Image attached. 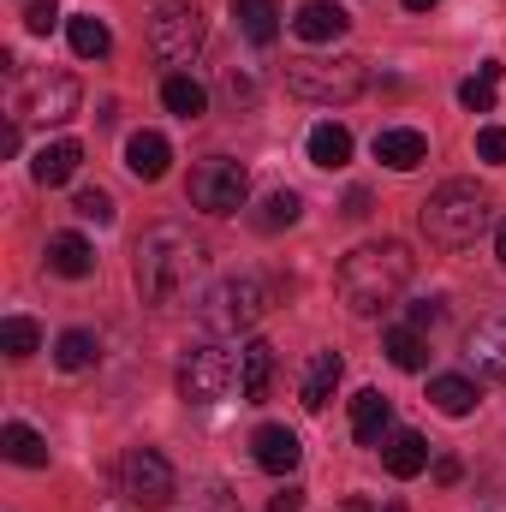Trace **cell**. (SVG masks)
Here are the masks:
<instances>
[{"mask_svg": "<svg viewBox=\"0 0 506 512\" xmlns=\"http://www.w3.org/2000/svg\"><path fill=\"white\" fill-rule=\"evenodd\" d=\"M429 6H435V0H405V12H429Z\"/></svg>", "mask_w": 506, "mask_h": 512, "instance_id": "7bdbcfd3", "label": "cell"}, {"mask_svg": "<svg viewBox=\"0 0 506 512\" xmlns=\"http://www.w3.org/2000/svg\"><path fill=\"white\" fill-rule=\"evenodd\" d=\"M381 352H387V364L393 370H423L429 364V340H423V328H387V340H381Z\"/></svg>", "mask_w": 506, "mask_h": 512, "instance_id": "484cf974", "label": "cell"}, {"mask_svg": "<svg viewBox=\"0 0 506 512\" xmlns=\"http://www.w3.org/2000/svg\"><path fill=\"white\" fill-rule=\"evenodd\" d=\"M298 215H304V197H298V191H268L262 209H256V227H262V233H280V227H292Z\"/></svg>", "mask_w": 506, "mask_h": 512, "instance_id": "f546056e", "label": "cell"}, {"mask_svg": "<svg viewBox=\"0 0 506 512\" xmlns=\"http://www.w3.org/2000/svg\"><path fill=\"white\" fill-rule=\"evenodd\" d=\"M66 36H72V54H78V60H102V54L114 48L108 24H102L96 12H78V18H66Z\"/></svg>", "mask_w": 506, "mask_h": 512, "instance_id": "83f0119b", "label": "cell"}, {"mask_svg": "<svg viewBox=\"0 0 506 512\" xmlns=\"http://www.w3.org/2000/svg\"><path fill=\"white\" fill-rule=\"evenodd\" d=\"M411 268H417V256L405 251L399 239L358 245V251L340 262V298H346V310H358V316L387 310V304L411 286Z\"/></svg>", "mask_w": 506, "mask_h": 512, "instance_id": "7a4b0ae2", "label": "cell"}, {"mask_svg": "<svg viewBox=\"0 0 506 512\" xmlns=\"http://www.w3.org/2000/svg\"><path fill=\"white\" fill-rule=\"evenodd\" d=\"M340 352H316L310 358V370H304V411H328V399H334V387H340Z\"/></svg>", "mask_w": 506, "mask_h": 512, "instance_id": "ffe728a7", "label": "cell"}, {"mask_svg": "<svg viewBox=\"0 0 506 512\" xmlns=\"http://www.w3.org/2000/svg\"><path fill=\"white\" fill-rule=\"evenodd\" d=\"M72 209H78V215H84V221H96V227H108V221H114V197H108V191H102V185H84V191H78V203H72Z\"/></svg>", "mask_w": 506, "mask_h": 512, "instance_id": "d6a6232c", "label": "cell"}, {"mask_svg": "<svg viewBox=\"0 0 506 512\" xmlns=\"http://www.w3.org/2000/svg\"><path fill=\"white\" fill-rule=\"evenodd\" d=\"M209 42V18L197 0H155L149 12V48L161 66H191Z\"/></svg>", "mask_w": 506, "mask_h": 512, "instance_id": "52a82bcc", "label": "cell"}, {"mask_svg": "<svg viewBox=\"0 0 506 512\" xmlns=\"http://www.w3.org/2000/svg\"><path fill=\"white\" fill-rule=\"evenodd\" d=\"M227 96H233V102H251V96H256V78L233 66V72H227Z\"/></svg>", "mask_w": 506, "mask_h": 512, "instance_id": "d590c367", "label": "cell"}, {"mask_svg": "<svg viewBox=\"0 0 506 512\" xmlns=\"http://www.w3.org/2000/svg\"><path fill=\"white\" fill-rule=\"evenodd\" d=\"M78 167H84V143L60 137V143H42V149H36L30 179H36L42 191H54V185H66V179H78Z\"/></svg>", "mask_w": 506, "mask_h": 512, "instance_id": "5bb4252c", "label": "cell"}, {"mask_svg": "<svg viewBox=\"0 0 506 512\" xmlns=\"http://www.w3.org/2000/svg\"><path fill=\"white\" fill-rule=\"evenodd\" d=\"M465 364H471L477 382H506V310L483 316L465 334Z\"/></svg>", "mask_w": 506, "mask_h": 512, "instance_id": "8fae6325", "label": "cell"}, {"mask_svg": "<svg viewBox=\"0 0 506 512\" xmlns=\"http://www.w3.org/2000/svg\"><path fill=\"white\" fill-rule=\"evenodd\" d=\"M239 387V352L227 346H191L179 364V399L185 405H215Z\"/></svg>", "mask_w": 506, "mask_h": 512, "instance_id": "9c48e42d", "label": "cell"}, {"mask_svg": "<svg viewBox=\"0 0 506 512\" xmlns=\"http://www.w3.org/2000/svg\"><path fill=\"white\" fill-rule=\"evenodd\" d=\"M167 161H173V143H167L161 131H131L126 137V167L143 185H155V179L167 173Z\"/></svg>", "mask_w": 506, "mask_h": 512, "instance_id": "ac0fdd59", "label": "cell"}, {"mask_svg": "<svg viewBox=\"0 0 506 512\" xmlns=\"http://www.w3.org/2000/svg\"><path fill=\"white\" fill-rule=\"evenodd\" d=\"M268 310H274V286L262 274H233V280L209 286L203 304H197V316H203L209 334H251Z\"/></svg>", "mask_w": 506, "mask_h": 512, "instance_id": "5b68a950", "label": "cell"}, {"mask_svg": "<svg viewBox=\"0 0 506 512\" xmlns=\"http://www.w3.org/2000/svg\"><path fill=\"white\" fill-rule=\"evenodd\" d=\"M268 382H274V346L268 340H251L239 352V399H268Z\"/></svg>", "mask_w": 506, "mask_h": 512, "instance_id": "d6986e66", "label": "cell"}, {"mask_svg": "<svg viewBox=\"0 0 506 512\" xmlns=\"http://www.w3.org/2000/svg\"><path fill=\"white\" fill-rule=\"evenodd\" d=\"M346 24H352V12L340 0H304L298 18H292V30L304 42H334V36H346Z\"/></svg>", "mask_w": 506, "mask_h": 512, "instance_id": "2e32d148", "label": "cell"}, {"mask_svg": "<svg viewBox=\"0 0 506 512\" xmlns=\"http://www.w3.org/2000/svg\"><path fill=\"white\" fill-rule=\"evenodd\" d=\"M370 512H405V507H393V501H387V507H370Z\"/></svg>", "mask_w": 506, "mask_h": 512, "instance_id": "ee69618b", "label": "cell"}, {"mask_svg": "<svg viewBox=\"0 0 506 512\" xmlns=\"http://www.w3.org/2000/svg\"><path fill=\"white\" fill-rule=\"evenodd\" d=\"M495 256H501V268H506V221L495 227Z\"/></svg>", "mask_w": 506, "mask_h": 512, "instance_id": "b9f144b4", "label": "cell"}, {"mask_svg": "<svg viewBox=\"0 0 506 512\" xmlns=\"http://www.w3.org/2000/svg\"><path fill=\"white\" fill-rule=\"evenodd\" d=\"M477 155L501 167V161H506V126H483V131H477Z\"/></svg>", "mask_w": 506, "mask_h": 512, "instance_id": "e575fe53", "label": "cell"}, {"mask_svg": "<svg viewBox=\"0 0 506 512\" xmlns=\"http://www.w3.org/2000/svg\"><path fill=\"white\" fill-rule=\"evenodd\" d=\"M352 435H358L364 447H381V441L393 435V405H387V393L364 387V393L352 399Z\"/></svg>", "mask_w": 506, "mask_h": 512, "instance_id": "e0dca14e", "label": "cell"}, {"mask_svg": "<svg viewBox=\"0 0 506 512\" xmlns=\"http://www.w3.org/2000/svg\"><path fill=\"white\" fill-rule=\"evenodd\" d=\"M435 483H459V459H435Z\"/></svg>", "mask_w": 506, "mask_h": 512, "instance_id": "60d3db41", "label": "cell"}, {"mask_svg": "<svg viewBox=\"0 0 506 512\" xmlns=\"http://www.w3.org/2000/svg\"><path fill=\"white\" fill-rule=\"evenodd\" d=\"M131 274L143 304L155 310H179V304H203V280H209V245L179 227V221H155L137 251H131Z\"/></svg>", "mask_w": 506, "mask_h": 512, "instance_id": "6da1fadb", "label": "cell"}, {"mask_svg": "<svg viewBox=\"0 0 506 512\" xmlns=\"http://www.w3.org/2000/svg\"><path fill=\"white\" fill-rule=\"evenodd\" d=\"M173 465L155 453V447H131L126 459H120V495L137 501V507H167L173 501Z\"/></svg>", "mask_w": 506, "mask_h": 512, "instance_id": "30bf717a", "label": "cell"}, {"mask_svg": "<svg viewBox=\"0 0 506 512\" xmlns=\"http://www.w3.org/2000/svg\"><path fill=\"white\" fill-rule=\"evenodd\" d=\"M185 197H191V209H203V215H239L245 197H251V173H245V161H233V155H209V161L191 167Z\"/></svg>", "mask_w": 506, "mask_h": 512, "instance_id": "ba28073f", "label": "cell"}, {"mask_svg": "<svg viewBox=\"0 0 506 512\" xmlns=\"http://www.w3.org/2000/svg\"><path fill=\"white\" fill-rule=\"evenodd\" d=\"M376 161L393 167V173H411V167L429 161V137L417 126H387V131H376Z\"/></svg>", "mask_w": 506, "mask_h": 512, "instance_id": "4fadbf2b", "label": "cell"}, {"mask_svg": "<svg viewBox=\"0 0 506 512\" xmlns=\"http://www.w3.org/2000/svg\"><path fill=\"white\" fill-rule=\"evenodd\" d=\"M78 102H84V90H78L72 72H54V66H42V72H12V120H18V126H24V120H36V126H66V120L78 114Z\"/></svg>", "mask_w": 506, "mask_h": 512, "instance_id": "8992f818", "label": "cell"}, {"mask_svg": "<svg viewBox=\"0 0 506 512\" xmlns=\"http://www.w3.org/2000/svg\"><path fill=\"white\" fill-rule=\"evenodd\" d=\"M18 149H24V126L6 120V131H0V155H18Z\"/></svg>", "mask_w": 506, "mask_h": 512, "instance_id": "f35d334b", "label": "cell"}, {"mask_svg": "<svg viewBox=\"0 0 506 512\" xmlns=\"http://www.w3.org/2000/svg\"><path fill=\"white\" fill-rule=\"evenodd\" d=\"M102 358V340L90 334V328H66L60 340H54V364L66 370V376H78V370H90Z\"/></svg>", "mask_w": 506, "mask_h": 512, "instance_id": "d4e9b609", "label": "cell"}, {"mask_svg": "<svg viewBox=\"0 0 506 512\" xmlns=\"http://www.w3.org/2000/svg\"><path fill=\"white\" fill-rule=\"evenodd\" d=\"M495 84H501V60H483V66H477V78H471V84H459V102H465L471 114H489V108H495Z\"/></svg>", "mask_w": 506, "mask_h": 512, "instance_id": "4dcf8cb0", "label": "cell"}, {"mask_svg": "<svg viewBox=\"0 0 506 512\" xmlns=\"http://www.w3.org/2000/svg\"><path fill=\"white\" fill-rule=\"evenodd\" d=\"M251 453H256V465H262L268 477H292L298 459H304V447H298V435H292L286 423H262V429L251 435Z\"/></svg>", "mask_w": 506, "mask_h": 512, "instance_id": "7c38bea8", "label": "cell"}, {"mask_svg": "<svg viewBox=\"0 0 506 512\" xmlns=\"http://www.w3.org/2000/svg\"><path fill=\"white\" fill-rule=\"evenodd\" d=\"M233 18H239V30H245L251 48H268L280 36V6L274 0H233Z\"/></svg>", "mask_w": 506, "mask_h": 512, "instance_id": "7402d4cb", "label": "cell"}, {"mask_svg": "<svg viewBox=\"0 0 506 512\" xmlns=\"http://www.w3.org/2000/svg\"><path fill=\"white\" fill-rule=\"evenodd\" d=\"M381 465H387L399 483H411V477L429 471V441H423L417 429H393V435L381 441Z\"/></svg>", "mask_w": 506, "mask_h": 512, "instance_id": "9a60e30c", "label": "cell"}, {"mask_svg": "<svg viewBox=\"0 0 506 512\" xmlns=\"http://www.w3.org/2000/svg\"><path fill=\"white\" fill-rule=\"evenodd\" d=\"M268 512H304V489H280V495L268 501Z\"/></svg>", "mask_w": 506, "mask_h": 512, "instance_id": "74e56055", "label": "cell"}, {"mask_svg": "<svg viewBox=\"0 0 506 512\" xmlns=\"http://www.w3.org/2000/svg\"><path fill=\"white\" fill-rule=\"evenodd\" d=\"M161 102H167V114H179V120H203V114H209V90H203L191 72H173V78L161 84Z\"/></svg>", "mask_w": 506, "mask_h": 512, "instance_id": "603a6c76", "label": "cell"}, {"mask_svg": "<svg viewBox=\"0 0 506 512\" xmlns=\"http://www.w3.org/2000/svg\"><path fill=\"white\" fill-rule=\"evenodd\" d=\"M346 215H352V221H364V215H370V191H364V185H358V191H346Z\"/></svg>", "mask_w": 506, "mask_h": 512, "instance_id": "ab89813d", "label": "cell"}, {"mask_svg": "<svg viewBox=\"0 0 506 512\" xmlns=\"http://www.w3.org/2000/svg\"><path fill=\"white\" fill-rule=\"evenodd\" d=\"M364 84H370V72H364L358 54H298V60H286V90L298 102H316V108H346V102L364 96Z\"/></svg>", "mask_w": 506, "mask_h": 512, "instance_id": "277c9868", "label": "cell"}, {"mask_svg": "<svg viewBox=\"0 0 506 512\" xmlns=\"http://www.w3.org/2000/svg\"><path fill=\"white\" fill-rule=\"evenodd\" d=\"M48 268H54V274H66V280H84V274L96 268L90 239H78V233H54V239H48Z\"/></svg>", "mask_w": 506, "mask_h": 512, "instance_id": "44dd1931", "label": "cell"}, {"mask_svg": "<svg viewBox=\"0 0 506 512\" xmlns=\"http://www.w3.org/2000/svg\"><path fill=\"white\" fill-rule=\"evenodd\" d=\"M417 227H423V239H429L435 251H465V245H477L483 227H489V191H477L471 179H447V185L429 191Z\"/></svg>", "mask_w": 506, "mask_h": 512, "instance_id": "3957f363", "label": "cell"}, {"mask_svg": "<svg viewBox=\"0 0 506 512\" xmlns=\"http://www.w3.org/2000/svg\"><path fill=\"white\" fill-rule=\"evenodd\" d=\"M310 161H316V167H328V173H334V167H346V161H352V131L334 126V120H322V126L310 131Z\"/></svg>", "mask_w": 506, "mask_h": 512, "instance_id": "4316f807", "label": "cell"}, {"mask_svg": "<svg viewBox=\"0 0 506 512\" xmlns=\"http://www.w3.org/2000/svg\"><path fill=\"white\" fill-rule=\"evenodd\" d=\"M54 24H60V6H54V0H30V6H24V30H30V36H48Z\"/></svg>", "mask_w": 506, "mask_h": 512, "instance_id": "836d02e7", "label": "cell"}, {"mask_svg": "<svg viewBox=\"0 0 506 512\" xmlns=\"http://www.w3.org/2000/svg\"><path fill=\"white\" fill-rule=\"evenodd\" d=\"M0 453H6L12 465H24V471H42V465H48V441H42L30 423H6V429H0Z\"/></svg>", "mask_w": 506, "mask_h": 512, "instance_id": "cb8c5ba5", "label": "cell"}, {"mask_svg": "<svg viewBox=\"0 0 506 512\" xmlns=\"http://www.w3.org/2000/svg\"><path fill=\"white\" fill-rule=\"evenodd\" d=\"M429 399H435V411H447V417H471V411H477V382H471V376H435V382H429Z\"/></svg>", "mask_w": 506, "mask_h": 512, "instance_id": "f1b7e54d", "label": "cell"}, {"mask_svg": "<svg viewBox=\"0 0 506 512\" xmlns=\"http://www.w3.org/2000/svg\"><path fill=\"white\" fill-rule=\"evenodd\" d=\"M441 316H447V310H441L435 298H423V304H411V328H435Z\"/></svg>", "mask_w": 506, "mask_h": 512, "instance_id": "8d00e7d4", "label": "cell"}, {"mask_svg": "<svg viewBox=\"0 0 506 512\" xmlns=\"http://www.w3.org/2000/svg\"><path fill=\"white\" fill-rule=\"evenodd\" d=\"M0 352H6V358H30V352H42V328H36L30 316H6V322H0Z\"/></svg>", "mask_w": 506, "mask_h": 512, "instance_id": "1f68e13d", "label": "cell"}]
</instances>
